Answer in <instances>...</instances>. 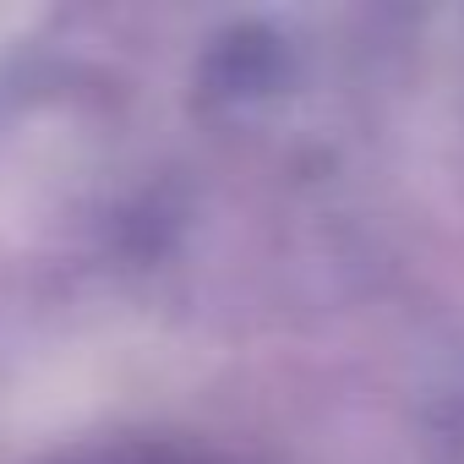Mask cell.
<instances>
[{"mask_svg":"<svg viewBox=\"0 0 464 464\" xmlns=\"http://www.w3.org/2000/svg\"><path fill=\"white\" fill-rule=\"evenodd\" d=\"M121 464H191V459H121Z\"/></svg>","mask_w":464,"mask_h":464,"instance_id":"6da1fadb","label":"cell"}]
</instances>
